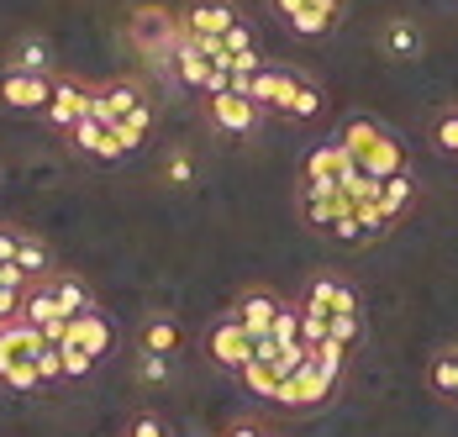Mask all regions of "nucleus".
Masks as SVG:
<instances>
[{"mask_svg": "<svg viewBox=\"0 0 458 437\" xmlns=\"http://www.w3.org/2000/svg\"><path fill=\"white\" fill-rule=\"evenodd\" d=\"M127 38H132L138 53L169 64L174 47H180V38H184V16H174L169 5H138V11L127 16Z\"/></svg>", "mask_w": 458, "mask_h": 437, "instance_id": "nucleus-1", "label": "nucleus"}, {"mask_svg": "<svg viewBox=\"0 0 458 437\" xmlns=\"http://www.w3.org/2000/svg\"><path fill=\"white\" fill-rule=\"evenodd\" d=\"M332 390H337V380L321 369L317 358H306L301 369H290V374L279 380L275 406H284V411H311V406H321V400H332Z\"/></svg>", "mask_w": 458, "mask_h": 437, "instance_id": "nucleus-2", "label": "nucleus"}, {"mask_svg": "<svg viewBox=\"0 0 458 437\" xmlns=\"http://www.w3.org/2000/svg\"><path fill=\"white\" fill-rule=\"evenodd\" d=\"M348 175H359V159L348 153L343 137H332V142L311 148L306 164H301V184H343Z\"/></svg>", "mask_w": 458, "mask_h": 437, "instance_id": "nucleus-3", "label": "nucleus"}, {"mask_svg": "<svg viewBox=\"0 0 458 437\" xmlns=\"http://www.w3.org/2000/svg\"><path fill=\"white\" fill-rule=\"evenodd\" d=\"M206 353H211V364H222L232 374H242V364L253 358V332L237 321V316H222L211 332H206Z\"/></svg>", "mask_w": 458, "mask_h": 437, "instance_id": "nucleus-4", "label": "nucleus"}, {"mask_svg": "<svg viewBox=\"0 0 458 437\" xmlns=\"http://www.w3.org/2000/svg\"><path fill=\"white\" fill-rule=\"evenodd\" d=\"M353 211V195L343 190V184H301V217L321 227V232H332L337 217H348Z\"/></svg>", "mask_w": 458, "mask_h": 437, "instance_id": "nucleus-5", "label": "nucleus"}, {"mask_svg": "<svg viewBox=\"0 0 458 437\" xmlns=\"http://www.w3.org/2000/svg\"><path fill=\"white\" fill-rule=\"evenodd\" d=\"M0 100L11 111H47L53 85H47V74H32V69H5L0 74Z\"/></svg>", "mask_w": 458, "mask_h": 437, "instance_id": "nucleus-6", "label": "nucleus"}, {"mask_svg": "<svg viewBox=\"0 0 458 437\" xmlns=\"http://www.w3.org/2000/svg\"><path fill=\"white\" fill-rule=\"evenodd\" d=\"M206 106H211V122H216L222 132H232V137L253 132L259 116H264V106H259L253 95H242V90H222V95H211Z\"/></svg>", "mask_w": 458, "mask_h": 437, "instance_id": "nucleus-7", "label": "nucleus"}, {"mask_svg": "<svg viewBox=\"0 0 458 437\" xmlns=\"http://www.w3.org/2000/svg\"><path fill=\"white\" fill-rule=\"evenodd\" d=\"M295 90H301V74L295 69H279V64H264L259 74H253V85L248 95L264 106V111H284L290 116V100H295Z\"/></svg>", "mask_w": 458, "mask_h": 437, "instance_id": "nucleus-8", "label": "nucleus"}, {"mask_svg": "<svg viewBox=\"0 0 458 437\" xmlns=\"http://www.w3.org/2000/svg\"><path fill=\"white\" fill-rule=\"evenodd\" d=\"M95 111V90L90 85H74V80H58L53 85V100H47V127H58V132H69L80 116H90Z\"/></svg>", "mask_w": 458, "mask_h": 437, "instance_id": "nucleus-9", "label": "nucleus"}, {"mask_svg": "<svg viewBox=\"0 0 458 437\" xmlns=\"http://www.w3.org/2000/svg\"><path fill=\"white\" fill-rule=\"evenodd\" d=\"M47 348L43 327L38 321H27V316H11V321H0V374L16 364V358H38Z\"/></svg>", "mask_w": 458, "mask_h": 437, "instance_id": "nucleus-10", "label": "nucleus"}, {"mask_svg": "<svg viewBox=\"0 0 458 437\" xmlns=\"http://www.w3.org/2000/svg\"><path fill=\"white\" fill-rule=\"evenodd\" d=\"M279 311H284V301H279L275 290H242V301L232 306V316H237V321L253 332V343H259V338H269V332H275Z\"/></svg>", "mask_w": 458, "mask_h": 437, "instance_id": "nucleus-11", "label": "nucleus"}, {"mask_svg": "<svg viewBox=\"0 0 458 437\" xmlns=\"http://www.w3.org/2000/svg\"><path fill=\"white\" fill-rule=\"evenodd\" d=\"M169 74H174L184 90H206V85H211V74H216V64H211V58L200 53V43L184 32L180 47H174V58H169Z\"/></svg>", "mask_w": 458, "mask_h": 437, "instance_id": "nucleus-12", "label": "nucleus"}, {"mask_svg": "<svg viewBox=\"0 0 458 437\" xmlns=\"http://www.w3.org/2000/svg\"><path fill=\"white\" fill-rule=\"evenodd\" d=\"M359 169H364V175H374V179L406 175V148H401V137H395V132H379L364 153H359Z\"/></svg>", "mask_w": 458, "mask_h": 437, "instance_id": "nucleus-13", "label": "nucleus"}, {"mask_svg": "<svg viewBox=\"0 0 458 437\" xmlns=\"http://www.w3.org/2000/svg\"><path fill=\"white\" fill-rule=\"evenodd\" d=\"M232 21H237L232 0H195V5H184V32L190 38H216V32H227Z\"/></svg>", "mask_w": 458, "mask_h": 437, "instance_id": "nucleus-14", "label": "nucleus"}, {"mask_svg": "<svg viewBox=\"0 0 458 437\" xmlns=\"http://www.w3.org/2000/svg\"><path fill=\"white\" fill-rule=\"evenodd\" d=\"M138 100H142V90L127 85V80H116V85H100V90H95V111H90V116H100L106 127H116V122H122V116H127Z\"/></svg>", "mask_w": 458, "mask_h": 437, "instance_id": "nucleus-15", "label": "nucleus"}, {"mask_svg": "<svg viewBox=\"0 0 458 437\" xmlns=\"http://www.w3.org/2000/svg\"><path fill=\"white\" fill-rule=\"evenodd\" d=\"M69 343H80V348H90L95 358H100V353H111V327H106V316H100V311H80V316H74V321H69Z\"/></svg>", "mask_w": 458, "mask_h": 437, "instance_id": "nucleus-16", "label": "nucleus"}, {"mask_svg": "<svg viewBox=\"0 0 458 437\" xmlns=\"http://www.w3.org/2000/svg\"><path fill=\"white\" fill-rule=\"evenodd\" d=\"M148 127H153V106H148V100H138V106H132L116 127H111V137H116V148H122V153H138L142 137H148Z\"/></svg>", "mask_w": 458, "mask_h": 437, "instance_id": "nucleus-17", "label": "nucleus"}, {"mask_svg": "<svg viewBox=\"0 0 458 437\" xmlns=\"http://www.w3.org/2000/svg\"><path fill=\"white\" fill-rule=\"evenodd\" d=\"M306 306H321V311H359V296H353V285H343V279H311V296H306Z\"/></svg>", "mask_w": 458, "mask_h": 437, "instance_id": "nucleus-18", "label": "nucleus"}, {"mask_svg": "<svg viewBox=\"0 0 458 437\" xmlns=\"http://www.w3.org/2000/svg\"><path fill=\"white\" fill-rule=\"evenodd\" d=\"M21 316H27V321H38V327H47L53 316H69V311L58 306V296H53V279H38V285L27 290V301H21Z\"/></svg>", "mask_w": 458, "mask_h": 437, "instance_id": "nucleus-19", "label": "nucleus"}, {"mask_svg": "<svg viewBox=\"0 0 458 437\" xmlns=\"http://www.w3.org/2000/svg\"><path fill=\"white\" fill-rule=\"evenodd\" d=\"M53 296H58V306L69 311V316H80V311H90V306H95L80 274H53Z\"/></svg>", "mask_w": 458, "mask_h": 437, "instance_id": "nucleus-20", "label": "nucleus"}, {"mask_svg": "<svg viewBox=\"0 0 458 437\" xmlns=\"http://www.w3.org/2000/svg\"><path fill=\"white\" fill-rule=\"evenodd\" d=\"M242 385H248L253 395H264V400H275L279 395V369L269 364V358H248V364H242Z\"/></svg>", "mask_w": 458, "mask_h": 437, "instance_id": "nucleus-21", "label": "nucleus"}, {"mask_svg": "<svg viewBox=\"0 0 458 437\" xmlns=\"http://www.w3.org/2000/svg\"><path fill=\"white\" fill-rule=\"evenodd\" d=\"M427 380H432V390H437V395L458 400V348L437 353V358H432V369H427Z\"/></svg>", "mask_w": 458, "mask_h": 437, "instance_id": "nucleus-22", "label": "nucleus"}, {"mask_svg": "<svg viewBox=\"0 0 458 437\" xmlns=\"http://www.w3.org/2000/svg\"><path fill=\"white\" fill-rule=\"evenodd\" d=\"M411 175H390V179H379V206H385V211H390V221L401 217V211H406V206H411Z\"/></svg>", "mask_w": 458, "mask_h": 437, "instance_id": "nucleus-23", "label": "nucleus"}, {"mask_svg": "<svg viewBox=\"0 0 458 437\" xmlns=\"http://www.w3.org/2000/svg\"><path fill=\"white\" fill-rule=\"evenodd\" d=\"M385 53L390 58H416L421 53V32H416L411 21H390L385 27Z\"/></svg>", "mask_w": 458, "mask_h": 437, "instance_id": "nucleus-24", "label": "nucleus"}, {"mask_svg": "<svg viewBox=\"0 0 458 437\" xmlns=\"http://www.w3.org/2000/svg\"><path fill=\"white\" fill-rule=\"evenodd\" d=\"M142 348L148 353H174L180 348V327H174L169 316H153V321L142 327Z\"/></svg>", "mask_w": 458, "mask_h": 437, "instance_id": "nucleus-25", "label": "nucleus"}, {"mask_svg": "<svg viewBox=\"0 0 458 437\" xmlns=\"http://www.w3.org/2000/svg\"><path fill=\"white\" fill-rule=\"evenodd\" d=\"M47 43L43 38H21V43L11 47V69H32V74H47Z\"/></svg>", "mask_w": 458, "mask_h": 437, "instance_id": "nucleus-26", "label": "nucleus"}, {"mask_svg": "<svg viewBox=\"0 0 458 437\" xmlns=\"http://www.w3.org/2000/svg\"><path fill=\"white\" fill-rule=\"evenodd\" d=\"M379 122H374V116H348V122H343V132H337V137H343V142H348V153H353V159H359V153H364L369 142H374V137H379Z\"/></svg>", "mask_w": 458, "mask_h": 437, "instance_id": "nucleus-27", "label": "nucleus"}, {"mask_svg": "<svg viewBox=\"0 0 458 437\" xmlns=\"http://www.w3.org/2000/svg\"><path fill=\"white\" fill-rule=\"evenodd\" d=\"M106 122H100V116H80V122H74V127H69V142H74V148H80V153H100V142H106Z\"/></svg>", "mask_w": 458, "mask_h": 437, "instance_id": "nucleus-28", "label": "nucleus"}, {"mask_svg": "<svg viewBox=\"0 0 458 437\" xmlns=\"http://www.w3.org/2000/svg\"><path fill=\"white\" fill-rule=\"evenodd\" d=\"M16 263H21L27 274H38V279H47V243H43V237H32V232H21V248H16Z\"/></svg>", "mask_w": 458, "mask_h": 437, "instance_id": "nucleus-29", "label": "nucleus"}, {"mask_svg": "<svg viewBox=\"0 0 458 437\" xmlns=\"http://www.w3.org/2000/svg\"><path fill=\"white\" fill-rule=\"evenodd\" d=\"M327 338L343 343V348H353L359 343V311H332L327 316Z\"/></svg>", "mask_w": 458, "mask_h": 437, "instance_id": "nucleus-30", "label": "nucleus"}, {"mask_svg": "<svg viewBox=\"0 0 458 437\" xmlns=\"http://www.w3.org/2000/svg\"><path fill=\"white\" fill-rule=\"evenodd\" d=\"M321 106H327V100H321V90L311 85V80H301L295 100H290V116H295V122H311V116H321Z\"/></svg>", "mask_w": 458, "mask_h": 437, "instance_id": "nucleus-31", "label": "nucleus"}, {"mask_svg": "<svg viewBox=\"0 0 458 437\" xmlns=\"http://www.w3.org/2000/svg\"><path fill=\"white\" fill-rule=\"evenodd\" d=\"M0 380H5L11 390H38V385H43V374H38V358H16V364L0 374Z\"/></svg>", "mask_w": 458, "mask_h": 437, "instance_id": "nucleus-32", "label": "nucleus"}, {"mask_svg": "<svg viewBox=\"0 0 458 437\" xmlns=\"http://www.w3.org/2000/svg\"><path fill=\"white\" fill-rule=\"evenodd\" d=\"M332 27H337V21H327L321 11H311V5H306L301 16H290V32H295V38H327Z\"/></svg>", "mask_w": 458, "mask_h": 437, "instance_id": "nucleus-33", "label": "nucleus"}, {"mask_svg": "<svg viewBox=\"0 0 458 437\" xmlns=\"http://www.w3.org/2000/svg\"><path fill=\"white\" fill-rule=\"evenodd\" d=\"M138 380L142 385H164L169 380V353H138Z\"/></svg>", "mask_w": 458, "mask_h": 437, "instance_id": "nucleus-34", "label": "nucleus"}, {"mask_svg": "<svg viewBox=\"0 0 458 437\" xmlns=\"http://www.w3.org/2000/svg\"><path fill=\"white\" fill-rule=\"evenodd\" d=\"M269 338H275L279 348L301 343V306H284V311H279V321H275V332H269Z\"/></svg>", "mask_w": 458, "mask_h": 437, "instance_id": "nucleus-35", "label": "nucleus"}, {"mask_svg": "<svg viewBox=\"0 0 458 437\" xmlns=\"http://www.w3.org/2000/svg\"><path fill=\"white\" fill-rule=\"evenodd\" d=\"M64 348V369H69V380H80V374H90L95 369V353L80 348V343H58Z\"/></svg>", "mask_w": 458, "mask_h": 437, "instance_id": "nucleus-36", "label": "nucleus"}, {"mask_svg": "<svg viewBox=\"0 0 458 437\" xmlns=\"http://www.w3.org/2000/svg\"><path fill=\"white\" fill-rule=\"evenodd\" d=\"M311 358H317L321 369H327V374H332V380H337V374H343V358H348V348H343V343H332V338H327V343H317V348H311Z\"/></svg>", "mask_w": 458, "mask_h": 437, "instance_id": "nucleus-37", "label": "nucleus"}, {"mask_svg": "<svg viewBox=\"0 0 458 437\" xmlns=\"http://www.w3.org/2000/svg\"><path fill=\"white\" fill-rule=\"evenodd\" d=\"M432 142H437L443 153H458V111H443V116H437V127H432Z\"/></svg>", "mask_w": 458, "mask_h": 437, "instance_id": "nucleus-38", "label": "nucleus"}, {"mask_svg": "<svg viewBox=\"0 0 458 437\" xmlns=\"http://www.w3.org/2000/svg\"><path fill=\"white\" fill-rule=\"evenodd\" d=\"M222 47H227V53H248V47H253V27H248V21L237 16L227 32H222Z\"/></svg>", "mask_w": 458, "mask_h": 437, "instance_id": "nucleus-39", "label": "nucleus"}, {"mask_svg": "<svg viewBox=\"0 0 458 437\" xmlns=\"http://www.w3.org/2000/svg\"><path fill=\"white\" fill-rule=\"evenodd\" d=\"M38 374H43V385H47V380H58V374H69V369H64V348H58V343H47V348L38 353Z\"/></svg>", "mask_w": 458, "mask_h": 437, "instance_id": "nucleus-40", "label": "nucleus"}, {"mask_svg": "<svg viewBox=\"0 0 458 437\" xmlns=\"http://www.w3.org/2000/svg\"><path fill=\"white\" fill-rule=\"evenodd\" d=\"M332 237H337V243H369V227H364L359 217H353V211H348V217H337Z\"/></svg>", "mask_w": 458, "mask_h": 437, "instance_id": "nucleus-41", "label": "nucleus"}, {"mask_svg": "<svg viewBox=\"0 0 458 437\" xmlns=\"http://www.w3.org/2000/svg\"><path fill=\"white\" fill-rule=\"evenodd\" d=\"M21 301H27V290H5V285H0V321L21 316Z\"/></svg>", "mask_w": 458, "mask_h": 437, "instance_id": "nucleus-42", "label": "nucleus"}, {"mask_svg": "<svg viewBox=\"0 0 458 437\" xmlns=\"http://www.w3.org/2000/svg\"><path fill=\"white\" fill-rule=\"evenodd\" d=\"M190 179H195V164H190L184 153H174V159H169V184H190Z\"/></svg>", "mask_w": 458, "mask_h": 437, "instance_id": "nucleus-43", "label": "nucleus"}, {"mask_svg": "<svg viewBox=\"0 0 458 437\" xmlns=\"http://www.w3.org/2000/svg\"><path fill=\"white\" fill-rule=\"evenodd\" d=\"M16 248H21V232L16 227H0V263L16 259Z\"/></svg>", "mask_w": 458, "mask_h": 437, "instance_id": "nucleus-44", "label": "nucleus"}, {"mask_svg": "<svg viewBox=\"0 0 458 437\" xmlns=\"http://www.w3.org/2000/svg\"><path fill=\"white\" fill-rule=\"evenodd\" d=\"M127 437H169V433H164V422H158V416H138Z\"/></svg>", "mask_w": 458, "mask_h": 437, "instance_id": "nucleus-45", "label": "nucleus"}, {"mask_svg": "<svg viewBox=\"0 0 458 437\" xmlns=\"http://www.w3.org/2000/svg\"><path fill=\"white\" fill-rule=\"evenodd\" d=\"M69 321H74V316H53V321L43 327V338L47 343H69Z\"/></svg>", "mask_w": 458, "mask_h": 437, "instance_id": "nucleus-46", "label": "nucleus"}, {"mask_svg": "<svg viewBox=\"0 0 458 437\" xmlns=\"http://www.w3.org/2000/svg\"><path fill=\"white\" fill-rule=\"evenodd\" d=\"M269 5H275V16H284V21H290V16H301L311 0H269Z\"/></svg>", "mask_w": 458, "mask_h": 437, "instance_id": "nucleus-47", "label": "nucleus"}, {"mask_svg": "<svg viewBox=\"0 0 458 437\" xmlns=\"http://www.w3.org/2000/svg\"><path fill=\"white\" fill-rule=\"evenodd\" d=\"M311 11H321L327 21H343V0H311Z\"/></svg>", "mask_w": 458, "mask_h": 437, "instance_id": "nucleus-48", "label": "nucleus"}, {"mask_svg": "<svg viewBox=\"0 0 458 437\" xmlns=\"http://www.w3.org/2000/svg\"><path fill=\"white\" fill-rule=\"evenodd\" d=\"M227 437H264V427H259V422H232Z\"/></svg>", "mask_w": 458, "mask_h": 437, "instance_id": "nucleus-49", "label": "nucleus"}]
</instances>
